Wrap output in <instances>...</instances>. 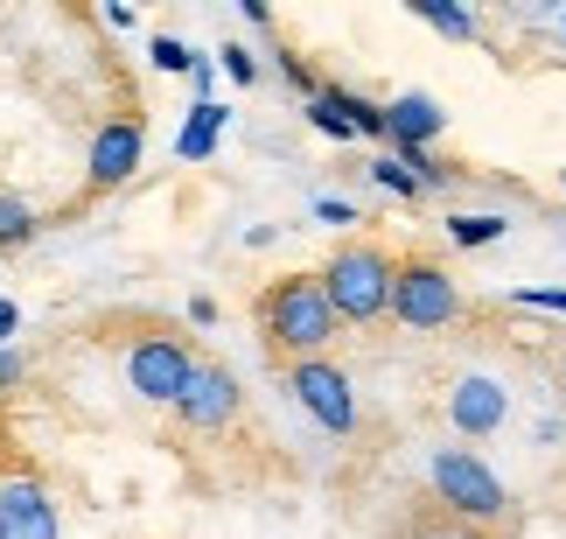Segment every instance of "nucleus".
<instances>
[{
	"instance_id": "obj_2",
	"label": "nucleus",
	"mask_w": 566,
	"mask_h": 539,
	"mask_svg": "<svg viewBox=\"0 0 566 539\" xmlns=\"http://www.w3.org/2000/svg\"><path fill=\"white\" fill-rule=\"evenodd\" d=\"M427 484H433V498H441L454 519H469V526H496L511 511L504 477H496L475 448H433V456H427Z\"/></svg>"
},
{
	"instance_id": "obj_8",
	"label": "nucleus",
	"mask_w": 566,
	"mask_h": 539,
	"mask_svg": "<svg viewBox=\"0 0 566 539\" xmlns=\"http://www.w3.org/2000/svg\"><path fill=\"white\" fill-rule=\"evenodd\" d=\"M176 414H182V427H196V435H217V427L238 414V379L224 372V364H203V357H196L189 379H182Z\"/></svg>"
},
{
	"instance_id": "obj_1",
	"label": "nucleus",
	"mask_w": 566,
	"mask_h": 539,
	"mask_svg": "<svg viewBox=\"0 0 566 539\" xmlns=\"http://www.w3.org/2000/svg\"><path fill=\"white\" fill-rule=\"evenodd\" d=\"M259 322H266V336H273V351H287L294 364L301 357H322L336 343V309H329V294H322V273H287V280H273L266 301H259Z\"/></svg>"
},
{
	"instance_id": "obj_13",
	"label": "nucleus",
	"mask_w": 566,
	"mask_h": 539,
	"mask_svg": "<svg viewBox=\"0 0 566 539\" xmlns=\"http://www.w3.org/2000/svg\"><path fill=\"white\" fill-rule=\"evenodd\" d=\"M504 231H511V218H504V210H454V218H448V239H454V246H469V252L496 246Z\"/></svg>"
},
{
	"instance_id": "obj_17",
	"label": "nucleus",
	"mask_w": 566,
	"mask_h": 539,
	"mask_svg": "<svg viewBox=\"0 0 566 539\" xmlns=\"http://www.w3.org/2000/svg\"><path fill=\"white\" fill-rule=\"evenodd\" d=\"M343 113H350V134H357V141H385V105L343 92Z\"/></svg>"
},
{
	"instance_id": "obj_11",
	"label": "nucleus",
	"mask_w": 566,
	"mask_h": 539,
	"mask_svg": "<svg viewBox=\"0 0 566 539\" xmlns=\"http://www.w3.org/2000/svg\"><path fill=\"white\" fill-rule=\"evenodd\" d=\"M441 126H448V113H441L433 92H406V99L385 105V147H391V155H399V147H433Z\"/></svg>"
},
{
	"instance_id": "obj_21",
	"label": "nucleus",
	"mask_w": 566,
	"mask_h": 539,
	"mask_svg": "<svg viewBox=\"0 0 566 539\" xmlns=\"http://www.w3.org/2000/svg\"><path fill=\"white\" fill-rule=\"evenodd\" d=\"M217 71H224L231 84H252V77H259V63H252V50H238V42H224V50H217Z\"/></svg>"
},
{
	"instance_id": "obj_6",
	"label": "nucleus",
	"mask_w": 566,
	"mask_h": 539,
	"mask_svg": "<svg viewBox=\"0 0 566 539\" xmlns=\"http://www.w3.org/2000/svg\"><path fill=\"white\" fill-rule=\"evenodd\" d=\"M189 364H196V357L182 351L176 336H140L134 351H126V385H134L140 400H155V406H176Z\"/></svg>"
},
{
	"instance_id": "obj_18",
	"label": "nucleus",
	"mask_w": 566,
	"mask_h": 539,
	"mask_svg": "<svg viewBox=\"0 0 566 539\" xmlns=\"http://www.w3.org/2000/svg\"><path fill=\"white\" fill-rule=\"evenodd\" d=\"M147 56H155V71H196V50H189V42H176V35H155V42H147Z\"/></svg>"
},
{
	"instance_id": "obj_16",
	"label": "nucleus",
	"mask_w": 566,
	"mask_h": 539,
	"mask_svg": "<svg viewBox=\"0 0 566 539\" xmlns=\"http://www.w3.org/2000/svg\"><path fill=\"white\" fill-rule=\"evenodd\" d=\"M35 239V210L21 204V197H8V189H0V252H21Z\"/></svg>"
},
{
	"instance_id": "obj_25",
	"label": "nucleus",
	"mask_w": 566,
	"mask_h": 539,
	"mask_svg": "<svg viewBox=\"0 0 566 539\" xmlns=\"http://www.w3.org/2000/svg\"><path fill=\"white\" fill-rule=\"evenodd\" d=\"M189 322H203V330H210V322H217V301H210V294H196V301H189Z\"/></svg>"
},
{
	"instance_id": "obj_19",
	"label": "nucleus",
	"mask_w": 566,
	"mask_h": 539,
	"mask_svg": "<svg viewBox=\"0 0 566 539\" xmlns=\"http://www.w3.org/2000/svg\"><path fill=\"white\" fill-rule=\"evenodd\" d=\"M371 183L378 189H391V197H420V183L399 168V155H371Z\"/></svg>"
},
{
	"instance_id": "obj_23",
	"label": "nucleus",
	"mask_w": 566,
	"mask_h": 539,
	"mask_svg": "<svg viewBox=\"0 0 566 539\" xmlns=\"http://www.w3.org/2000/svg\"><path fill=\"white\" fill-rule=\"evenodd\" d=\"M315 218H322V225H357V210L343 204V197H315Z\"/></svg>"
},
{
	"instance_id": "obj_28",
	"label": "nucleus",
	"mask_w": 566,
	"mask_h": 539,
	"mask_svg": "<svg viewBox=\"0 0 566 539\" xmlns=\"http://www.w3.org/2000/svg\"><path fill=\"white\" fill-rule=\"evenodd\" d=\"M559 189H566V168H559Z\"/></svg>"
},
{
	"instance_id": "obj_4",
	"label": "nucleus",
	"mask_w": 566,
	"mask_h": 539,
	"mask_svg": "<svg viewBox=\"0 0 566 539\" xmlns=\"http://www.w3.org/2000/svg\"><path fill=\"white\" fill-rule=\"evenodd\" d=\"M391 315H399L406 330H448V322L462 315V288H454L448 267L412 260V267L391 273Z\"/></svg>"
},
{
	"instance_id": "obj_22",
	"label": "nucleus",
	"mask_w": 566,
	"mask_h": 539,
	"mask_svg": "<svg viewBox=\"0 0 566 539\" xmlns=\"http://www.w3.org/2000/svg\"><path fill=\"white\" fill-rule=\"evenodd\" d=\"M280 71H287V84H294V92H308V99H315V92H322V84H315V77H308V63H301V56H294V50H287V56H280Z\"/></svg>"
},
{
	"instance_id": "obj_9",
	"label": "nucleus",
	"mask_w": 566,
	"mask_h": 539,
	"mask_svg": "<svg viewBox=\"0 0 566 539\" xmlns=\"http://www.w3.org/2000/svg\"><path fill=\"white\" fill-rule=\"evenodd\" d=\"M0 539H56V505L35 477H0Z\"/></svg>"
},
{
	"instance_id": "obj_5",
	"label": "nucleus",
	"mask_w": 566,
	"mask_h": 539,
	"mask_svg": "<svg viewBox=\"0 0 566 539\" xmlns=\"http://www.w3.org/2000/svg\"><path fill=\"white\" fill-rule=\"evenodd\" d=\"M287 393L301 400V414H308L322 435H350L357 427V393H350V379H343L329 357H301L287 372Z\"/></svg>"
},
{
	"instance_id": "obj_29",
	"label": "nucleus",
	"mask_w": 566,
	"mask_h": 539,
	"mask_svg": "<svg viewBox=\"0 0 566 539\" xmlns=\"http://www.w3.org/2000/svg\"><path fill=\"white\" fill-rule=\"evenodd\" d=\"M559 35H566V14H559Z\"/></svg>"
},
{
	"instance_id": "obj_10",
	"label": "nucleus",
	"mask_w": 566,
	"mask_h": 539,
	"mask_svg": "<svg viewBox=\"0 0 566 539\" xmlns=\"http://www.w3.org/2000/svg\"><path fill=\"white\" fill-rule=\"evenodd\" d=\"M140 155H147L140 120H105L92 134V189H119L140 168Z\"/></svg>"
},
{
	"instance_id": "obj_24",
	"label": "nucleus",
	"mask_w": 566,
	"mask_h": 539,
	"mask_svg": "<svg viewBox=\"0 0 566 539\" xmlns=\"http://www.w3.org/2000/svg\"><path fill=\"white\" fill-rule=\"evenodd\" d=\"M210 77H217V63H210V56H196V71H189V84H196V105L210 99Z\"/></svg>"
},
{
	"instance_id": "obj_20",
	"label": "nucleus",
	"mask_w": 566,
	"mask_h": 539,
	"mask_svg": "<svg viewBox=\"0 0 566 539\" xmlns=\"http://www.w3.org/2000/svg\"><path fill=\"white\" fill-rule=\"evenodd\" d=\"M511 309H546V315H566V288H511Z\"/></svg>"
},
{
	"instance_id": "obj_26",
	"label": "nucleus",
	"mask_w": 566,
	"mask_h": 539,
	"mask_svg": "<svg viewBox=\"0 0 566 539\" xmlns=\"http://www.w3.org/2000/svg\"><path fill=\"white\" fill-rule=\"evenodd\" d=\"M14 330H21V309H14L8 294H0V336H14Z\"/></svg>"
},
{
	"instance_id": "obj_14",
	"label": "nucleus",
	"mask_w": 566,
	"mask_h": 539,
	"mask_svg": "<svg viewBox=\"0 0 566 539\" xmlns=\"http://www.w3.org/2000/svg\"><path fill=\"white\" fill-rule=\"evenodd\" d=\"M308 126H315V134H329V141H357L350 134V113H343V84H322V92L308 99Z\"/></svg>"
},
{
	"instance_id": "obj_15",
	"label": "nucleus",
	"mask_w": 566,
	"mask_h": 539,
	"mask_svg": "<svg viewBox=\"0 0 566 539\" xmlns=\"http://www.w3.org/2000/svg\"><path fill=\"white\" fill-rule=\"evenodd\" d=\"M412 14H420L427 29H441L448 42H469V35H475V14L454 8V0H412Z\"/></svg>"
},
{
	"instance_id": "obj_7",
	"label": "nucleus",
	"mask_w": 566,
	"mask_h": 539,
	"mask_svg": "<svg viewBox=\"0 0 566 539\" xmlns=\"http://www.w3.org/2000/svg\"><path fill=\"white\" fill-rule=\"evenodd\" d=\"M448 421H454V435H462V442H490L496 427L511 421V385L496 379V372H469V379H454V393H448Z\"/></svg>"
},
{
	"instance_id": "obj_12",
	"label": "nucleus",
	"mask_w": 566,
	"mask_h": 539,
	"mask_svg": "<svg viewBox=\"0 0 566 539\" xmlns=\"http://www.w3.org/2000/svg\"><path fill=\"white\" fill-rule=\"evenodd\" d=\"M224 105L217 99H203V105H189V120H182V134H176V155L182 162H210L217 155V141H224Z\"/></svg>"
},
{
	"instance_id": "obj_27",
	"label": "nucleus",
	"mask_w": 566,
	"mask_h": 539,
	"mask_svg": "<svg viewBox=\"0 0 566 539\" xmlns=\"http://www.w3.org/2000/svg\"><path fill=\"white\" fill-rule=\"evenodd\" d=\"M14 379H21V357L8 351V343H0V385H14Z\"/></svg>"
},
{
	"instance_id": "obj_3",
	"label": "nucleus",
	"mask_w": 566,
	"mask_h": 539,
	"mask_svg": "<svg viewBox=\"0 0 566 539\" xmlns=\"http://www.w3.org/2000/svg\"><path fill=\"white\" fill-rule=\"evenodd\" d=\"M391 267L378 246H336L329 267H322V294H329L336 322H378L391 315Z\"/></svg>"
}]
</instances>
